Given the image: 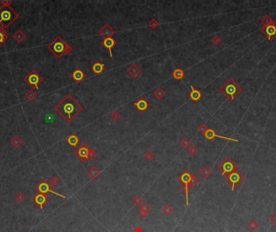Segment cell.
Instances as JSON below:
<instances>
[{
    "label": "cell",
    "instance_id": "obj_1",
    "mask_svg": "<svg viewBox=\"0 0 276 232\" xmlns=\"http://www.w3.org/2000/svg\"><path fill=\"white\" fill-rule=\"evenodd\" d=\"M55 110L65 121L71 123L78 114L83 111V106L71 93H69L55 106Z\"/></svg>",
    "mask_w": 276,
    "mask_h": 232
},
{
    "label": "cell",
    "instance_id": "obj_2",
    "mask_svg": "<svg viewBox=\"0 0 276 232\" xmlns=\"http://www.w3.org/2000/svg\"><path fill=\"white\" fill-rule=\"evenodd\" d=\"M219 92L222 93L224 98L229 102L235 100L237 96L242 92V88L233 78H229L222 86L218 89Z\"/></svg>",
    "mask_w": 276,
    "mask_h": 232
},
{
    "label": "cell",
    "instance_id": "obj_3",
    "mask_svg": "<svg viewBox=\"0 0 276 232\" xmlns=\"http://www.w3.org/2000/svg\"><path fill=\"white\" fill-rule=\"evenodd\" d=\"M48 49L56 57L60 59L62 56L70 54L73 51V47L67 42H65L62 37L58 35L54 38V40L49 44Z\"/></svg>",
    "mask_w": 276,
    "mask_h": 232
},
{
    "label": "cell",
    "instance_id": "obj_4",
    "mask_svg": "<svg viewBox=\"0 0 276 232\" xmlns=\"http://www.w3.org/2000/svg\"><path fill=\"white\" fill-rule=\"evenodd\" d=\"M19 17V15L15 12L10 5L3 4L0 7V25L1 28H7Z\"/></svg>",
    "mask_w": 276,
    "mask_h": 232
},
{
    "label": "cell",
    "instance_id": "obj_5",
    "mask_svg": "<svg viewBox=\"0 0 276 232\" xmlns=\"http://www.w3.org/2000/svg\"><path fill=\"white\" fill-rule=\"evenodd\" d=\"M217 169L221 172L222 175H227L234 172L239 171L238 166L234 160L230 157H227L224 160H223L220 164L217 165Z\"/></svg>",
    "mask_w": 276,
    "mask_h": 232
},
{
    "label": "cell",
    "instance_id": "obj_6",
    "mask_svg": "<svg viewBox=\"0 0 276 232\" xmlns=\"http://www.w3.org/2000/svg\"><path fill=\"white\" fill-rule=\"evenodd\" d=\"M191 177V173L189 172L188 170H185L181 175L178 177V180L182 183V186H181V190L185 194V198H186V206H189V200H188V191H189V183H190V180Z\"/></svg>",
    "mask_w": 276,
    "mask_h": 232
},
{
    "label": "cell",
    "instance_id": "obj_7",
    "mask_svg": "<svg viewBox=\"0 0 276 232\" xmlns=\"http://www.w3.org/2000/svg\"><path fill=\"white\" fill-rule=\"evenodd\" d=\"M224 179L231 185L232 191H234L239 185L241 184L245 180V177L239 171L234 172L224 176Z\"/></svg>",
    "mask_w": 276,
    "mask_h": 232
},
{
    "label": "cell",
    "instance_id": "obj_8",
    "mask_svg": "<svg viewBox=\"0 0 276 232\" xmlns=\"http://www.w3.org/2000/svg\"><path fill=\"white\" fill-rule=\"evenodd\" d=\"M36 190L40 193V194H47L49 193H51L54 195H57L58 197H61V198H66L65 196L61 194L58 192H55L54 190L52 189V185L49 184V182H48L46 180H42L39 184L36 185Z\"/></svg>",
    "mask_w": 276,
    "mask_h": 232
},
{
    "label": "cell",
    "instance_id": "obj_9",
    "mask_svg": "<svg viewBox=\"0 0 276 232\" xmlns=\"http://www.w3.org/2000/svg\"><path fill=\"white\" fill-rule=\"evenodd\" d=\"M24 81L28 86H32L33 88L38 89L39 85L43 81V78L36 70H33L30 73H28L24 78Z\"/></svg>",
    "mask_w": 276,
    "mask_h": 232
},
{
    "label": "cell",
    "instance_id": "obj_10",
    "mask_svg": "<svg viewBox=\"0 0 276 232\" xmlns=\"http://www.w3.org/2000/svg\"><path fill=\"white\" fill-rule=\"evenodd\" d=\"M74 154H75L78 159L80 160L83 163H85L86 160H88V152H89V147L86 145L85 143H82L81 145L78 148L74 150Z\"/></svg>",
    "mask_w": 276,
    "mask_h": 232
},
{
    "label": "cell",
    "instance_id": "obj_11",
    "mask_svg": "<svg viewBox=\"0 0 276 232\" xmlns=\"http://www.w3.org/2000/svg\"><path fill=\"white\" fill-rule=\"evenodd\" d=\"M261 32L269 41L274 40L276 37V20H274L273 23L270 25L261 28Z\"/></svg>",
    "mask_w": 276,
    "mask_h": 232
},
{
    "label": "cell",
    "instance_id": "obj_12",
    "mask_svg": "<svg viewBox=\"0 0 276 232\" xmlns=\"http://www.w3.org/2000/svg\"><path fill=\"white\" fill-rule=\"evenodd\" d=\"M133 106H135L136 111L140 113H145L146 111L150 107L149 102L144 97H140L137 100H136L133 103Z\"/></svg>",
    "mask_w": 276,
    "mask_h": 232
},
{
    "label": "cell",
    "instance_id": "obj_13",
    "mask_svg": "<svg viewBox=\"0 0 276 232\" xmlns=\"http://www.w3.org/2000/svg\"><path fill=\"white\" fill-rule=\"evenodd\" d=\"M203 136L205 137L206 139H209V140H212L215 138H221V139H227V140H229V141H233V142H236V143H238L239 140L237 139H234V138H230V137H227V136H220L218 134H216L215 132L213 129L212 128H208L207 131H206L204 135H203Z\"/></svg>",
    "mask_w": 276,
    "mask_h": 232
},
{
    "label": "cell",
    "instance_id": "obj_14",
    "mask_svg": "<svg viewBox=\"0 0 276 232\" xmlns=\"http://www.w3.org/2000/svg\"><path fill=\"white\" fill-rule=\"evenodd\" d=\"M98 32L99 35L105 39V38L112 37L116 32L109 23H105L104 25L102 26V28L99 30Z\"/></svg>",
    "mask_w": 276,
    "mask_h": 232
},
{
    "label": "cell",
    "instance_id": "obj_15",
    "mask_svg": "<svg viewBox=\"0 0 276 232\" xmlns=\"http://www.w3.org/2000/svg\"><path fill=\"white\" fill-rule=\"evenodd\" d=\"M32 201H33L40 209H42L44 206L49 202V197L46 196V194H43L38 193V194H36V195H34V197L32 198Z\"/></svg>",
    "mask_w": 276,
    "mask_h": 232
},
{
    "label": "cell",
    "instance_id": "obj_16",
    "mask_svg": "<svg viewBox=\"0 0 276 232\" xmlns=\"http://www.w3.org/2000/svg\"><path fill=\"white\" fill-rule=\"evenodd\" d=\"M71 78L75 82H81L86 78V75L83 69H81L79 67H77L71 72Z\"/></svg>",
    "mask_w": 276,
    "mask_h": 232
},
{
    "label": "cell",
    "instance_id": "obj_17",
    "mask_svg": "<svg viewBox=\"0 0 276 232\" xmlns=\"http://www.w3.org/2000/svg\"><path fill=\"white\" fill-rule=\"evenodd\" d=\"M116 44H117L116 41L115 39H113L112 37L105 38V39H103V41H101V44L106 49H108V52H109V54H110V56L111 58H112V48L116 47Z\"/></svg>",
    "mask_w": 276,
    "mask_h": 232
},
{
    "label": "cell",
    "instance_id": "obj_18",
    "mask_svg": "<svg viewBox=\"0 0 276 232\" xmlns=\"http://www.w3.org/2000/svg\"><path fill=\"white\" fill-rule=\"evenodd\" d=\"M127 73L133 78H136L138 76L140 75L141 73V69L140 66L135 63H133L128 69H127Z\"/></svg>",
    "mask_w": 276,
    "mask_h": 232
},
{
    "label": "cell",
    "instance_id": "obj_19",
    "mask_svg": "<svg viewBox=\"0 0 276 232\" xmlns=\"http://www.w3.org/2000/svg\"><path fill=\"white\" fill-rule=\"evenodd\" d=\"M189 98L195 102H197L202 99L203 97V93H201V91L197 88H195L194 86H191V91L189 92Z\"/></svg>",
    "mask_w": 276,
    "mask_h": 232
},
{
    "label": "cell",
    "instance_id": "obj_20",
    "mask_svg": "<svg viewBox=\"0 0 276 232\" xmlns=\"http://www.w3.org/2000/svg\"><path fill=\"white\" fill-rule=\"evenodd\" d=\"M105 69V66L101 61H96L91 66V70L93 71L96 75H100Z\"/></svg>",
    "mask_w": 276,
    "mask_h": 232
},
{
    "label": "cell",
    "instance_id": "obj_21",
    "mask_svg": "<svg viewBox=\"0 0 276 232\" xmlns=\"http://www.w3.org/2000/svg\"><path fill=\"white\" fill-rule=\"evenodd\" d=\"M86 175L91 180H96L100 175V171L96 166H91L86 171Z\"/></svg>",
    "mask_w": 276,
    "mask_h": 232
},
{
    "label": "cell",
    "instance_id": "obj_22",
    "mask_svg": "<svg viewBox=\"0 0 276 232\" xmlns=\"http://www.w3.org/2000/svg\"><path fill=\"white\" fill-rule=\"evenodd\" d=\"M66 142L67 144L72 148H75L77 147V145L78 144V143L80 142V139L78 137V136H76L75 134H72L71 136H69L66 139Z\"/></svg>",
    "mask_w": 276,
    "mask_h": 232
},
{
    "label": "cell",
    "instance_id": "obj_23",
    "mask_svg": "<svg viewBox=\"0 0 276 232\" xmlns=\"http://www.w3.org/2000/svg\"><path fill=\"white\" fill-rule=\"evenodd\" d=\"M171 76L173 77L174 78L176 79V80H182V79L184 78V76H185V73H184V71L180 68H176L171 73Z\"/></svg>",
    "mask_w": 276,
    "mask_h": 232
},
{
    "label": "cell",
    "instance_id": "obj_24",
    "mask_svg": "<svg viewBox=\"0 0 276 232\" xmlns=\"http://www.w3.org/2000/svg\"><path fill=\"white\" fill-rule=\"evenodd\" d=\"M153 95L158 100H161L164 98V96L166 95V91L164 90L162 87H158L153 92Z\"/></svg>",
    "mask_w": 276,
    "mask_h": 232
},
{
    "label": "cell",
    "instance_id": "obj_25",
    "mask_svg": "<svg viewBox=\"0 0 276 232\" xmlns=\"http://www.w3.org/2000/svg\"><path fill=\"white\" fill-rule=\"evenodd\" d=\"M273 22L274 20H272V18H271L269 15H265V16H263L262 18H261L260 20H259V23H261L262 25H263V27H266V26L270 25V24H271Z\"/></svg>",
    "mask_w": 276,
    "mask_h": 232
},
{
    "label": "cell",
    "instance_id": "obj_26",
    "mask_svg": "<svg viewBox=\"0 0 276 232\" xmlns=\"http://www.w3.org/2000/svg\"><path fill=\"white\" fill-rule=\"evenodd\" d=\"M212 173V171L211 169H209L208 166L203 167V169L200 170V174L201 176L204 178V179H208Z\"/></svg>",
    "mask_w": 276,
    "mask_h": 232
},
{
    "label": "cell",
    "instance_id": "obj_27",
    "mask_svg": "<svg viewBox=\"0 0 276 232\" xmlns=\"http://www.w3.org/2000/svg\"><path fill=\"white\" fill-rule=\"evenodd\" d=\"M7 40H8V35H7L6 31L4 30V28L0 27V46H2V44Z\"/></svg>",
    "mask_w": 276,
    "mask_h": 232
},
{
    "label": "cell",
    "instance_id": "obj_28",
    "mask_svg": "<svg viewBox=\"0 0 276 232\" xmlns=\"http://www.w3.org/2000/svg\"><path fill=\"white\" fill-rule=\"evenodd\" d=\"M24 37H25V35L24 34L22 31H17L14 34V38H15V40L17 42H21L24 40Z\"/></svg>",
    "mask_w": 276,
    "mask_h": 232
},
{
    "label": "cell",
    "instance_id": "obj_29",
    "mask_svg": "<svg viewBox=\"0 0 276 232\" xmlns=\"http://www.w3.org/2000/svg\"><path fill=\"white\" fill-rule=\"evenodd\" d=\"M248 227L249 229L252 230V231H255L259 227V224L257 222V221L255 219H252L250 222L248 223Z\"/></svg>",
    "mask_w": 276,
    "mask_h": 232
},
{
    "label": "cell",
    "instance_id": "obj_30",
    "mask_svg": "<svg viewBox=\"0 0 276 232\" xmlns=\"http://www.w3.org/2000/svg\"><path fill=\"white\" fill-rule=\"evenodd\" d=\"M162 213H163V215H171L172 213H173V207L170 206V205H165L163 207H162Z\"/></svg>",
    "mask_w": 276,
    "mask_h": 232
},
{
    "label": "cell",
    "instance_id": "obj_31",
    "mask_svg": "<svg viewBox=\"0 0 276 232\" xmlns=\"http://www.w3.org/2000/svg\"><path fill=\"white\" fill-rule=\"evenodd\" d=\"M179 144L183 147V148H187L188 147H190L191 145V141L189 140L187 137H183V139L180 140V142H179Z\"/></svg>",
    "mask_w": 276,
    "mask_h": 232
},
{
    "label": "cell",
    "instance_id": "obj_32",
    "mask_svg": "<svg viewBox=\"0 0 276 232\" xmlns=\"http://www.w3.org/2000/svg\"><path fill=\"white\" fill-rule=\"evenodd\" d=\"M199 182V179L196 177V175H194V174L191 173V180H190V183H189V188L196 186Z\"/></svg>",
    "mask_w": 276,
    "mask_h": 232
},
{
    "label": "cell",
    "instance_id": "obj_33",
    "mask_svg": "<svg viewBox=\"0 0 276 232\" xmlns=\"http://www.w3.org/2000/svg\"><path fill=\"white\" fill-rule=\"evenodd\" d=\"M155 157V154L154 152H153L152 151H146L145 153H144V158L147 160V161H151Z\"/></svg>",
    "mask_w": 276,
    "mask_h": 232
},
{
    "label": "cell",
    "instance_id": "obj_34",
    "mask_svg": "<svg viewBox=\"0 0 276 232\" xmlns=\"http://www.w3.org/2000/svg\"><path fill=\"white\" fill-rule=\"evenodd\" d=\"M111 119L114 120V121H118L119 119L121 118V114L118 111H112L110 114Z\"/></svg>",
    "mask_w": 276,
    "mask_h": 232
},
{
    "label": "cell",
    "instance_id": "obj_35",
    "mask_svg": "<svg viewBox=\"0 0 276 232\" xmlns=\"http://www.w3.org/2000/svg\"><path fill=\"white\" fill-rule=\"evenodd\" d=\"M149 28H150L151 29L154 30V29H156V28H158V27L159 26V22H158L157 19L153 18V19H152V20L149 21Z\"/></svg>",
    "mask_w": 276,
    "mask_h": 232
},
{
    "label": "cell",
    "instance_id": "obj_36",
    "mask_svg": "<svg viewBox=\"0 0 276 232\" xmlns=\"http://www.w3.org/2000/svg\"><path fill=\"white\" fill-rule=\"evenodd\" d=\"M97 157V152H96L93 148H89V152H88V160H93L94 159H96Z\"/></svg>",
    "mask_w": 276,
    "mask_h": 232
},
{
    "label": "cell",
    "instance_id": "obj_37",
    "mask_svg": "<svg viewBox=\"0 0 276 232\" xmlns=\"http://www.w3.org/2000/svg\"><path fill=\"white\" fill-rule=\"evenodd\" d=\"M187 150L188 154H190L191 156H195V155L199 151V149L197 148L196 146H194V145H191L190 147H188V148H187Z\"/></svg>",
    "mask_w": 276,
    "mask_h": 232
},
{
    "label": "cell",
    "instance_id": "obj_38",
    "mask_svg": "<svg viewBox=\"0 0 276 232\" xmlns=\"http://www.w3.org/2000/svg\"><path fill=\"white\" fill-rule=\"evenodd\" d=\"M132 202H133V203L135 205V206H141V203L143 202V200H142V198H141L140 196L136 195V196H135V197H133V200H132Z\"/></svg>",
    "mask_w": 276,
    "mask_h": 232
},
{
    "label": "cell",
    "instance_id": "obj_39",
    "mask_svg": "<svg viewBox=\"0 0 276 232\" xmlns=\"http://www.w3.org/2000/svg\"><path fill=\"white\" fill-rule=\"evenodd\" d=\"M11 145L15 147V148H18L19 146H20V144H22V141H21V139L20 138H18V137H15V138H13L11 139Z\"/></svg>",
    "mask_w": 276,
    "mask_h": 232
},
{
    "label": "cell",
    "instance_id": "obj_40",
    "mask_svg": "<svg viewBox=\"0 0 276 232\" xmlns=\"http://www.w3.org/2000/svg\"><path fill=\"white\" fill-rule=\"evenodd\" d=\"M59 182H60V179H59L58 177H56V176L52 177L50 178V180H49V184H50L52 186H57V185L59 184Z\"/></svg>",
    "mask_w": 276,
    "mask_h": 232
},
{
    "label": "cell",
    "instance_id": "obj_41",
    "mask_svg": "<svg viewBox=\"0 0 276 232\" xmlns=\"http://www.w3.org/2000/svg\"><path fill=\"white\" fill-rule=\"evenodd\" d=\"M140 210H142L144 212H146V213H149V210H150V206H149V205L147 204L146 202H142L140 206Z\"/></svg>",
    "mask_w": 276,
    "mask_h": 232
},
{
    "label": "cell",
    "instance_id": "obj_42",
    "mask_svg": "<svg viewBox=\"0 0 276 232\" xmlns=\"http://www.w3.org/2000/svg\"><path fill=\"white\" fill-rule=\"evenodd\" d=\"M211 41H212V43L214 45L217 46L221 43V39L218 35H215L212 38Z\"/></svg>",
    "mask_w": 276,
    "mask_h": 232
},
{
    "label": "cell",
    "instance_id": "obj_43",
    "mask_svg": "<svg viewBox=\"0 0 276 232\" xmlns=\"http://www.w3.org/2000/svg\"><path fill=\"white\" fill-rule=\"evenodd\" d=\"M25 198V196L21 192H18L17 194L15 195V199L16 200L17 202H22Z\"/></svg>",
    "mask_w": 276,
    "mask_h": 232
},
{
    "label": "cell",
    "instance_id": "obj_44",
    "mask_svg": "<svg viewBox=\"0 0 276 232\" xmlns=\"http://www.w3.org/2000/svg\"><path fill=\"white\" fill-rule=\"evenodd\" d=\"M197 130H198V131L199 133H201L203 136L204 133L207 131V130H208V127H207V126H206L205 124H201V125H199V126L197 127Z\"/></svg>",
    "mask_w": 276,
    "mask_h": 232
},
{
    "label": "cell",
    "instance_id": "obj_45",
    "mask_svg": "<svg viewBox=\"0 0 276 232\" xmlns=\"http://www.w3.org/2000/svg\"><path fill=\"white\" fill-rule=\"evenodd\" d=\"M35 96L36 94L33 93V91H29V92L27 93L26 97H27V99H28L29 100H31V101H33V99H35Z\"/></svg>",
    "mask_w": 276,
    "mask_h": 232
},
{
    "label": "cell",
    "instance_id": "obj_46",
    "mask_svg": "<svg viewBox=\"0 0 276 232\" xmlns=\"http://www.w3.org/2000/svg\"><path fill=\"white\" fill-rule=\"evenodd\" d=\"M138 215H139V217L141 218H146L147 217V215H148V213L142 211V210H139L138 211Z\"/></svg>",
    "mask_w": 276,
    "mask_h": 232
},
{
    "label": "cell",
    "instance_id": "obj_47",
    "mask_svg": "<svg viewBox=\"0 0 276 232\" xmlns=\"http://www.w3.org/2000/svg\"><path fill=\"white\" fill-rule=\"evenodd\" d=\"M270 221H271V222H272L276 227V212L271 218H270Z\"/></svg>",
    "mask_w": 276,
    "mask_h": 232
},
{
    "label": "cell",
    "instance_id": "obj_48",
    "mask_svg": "<svg viewBox=\"0 0 276 232\" xmlns=\"http://www.w3.org/2000/svg\"><path fill=\"white\" fill-rule=\"evenodd\" d=\"M134 232H143V230H142L141 227H137L135 230H134Z\"/></svg>",
    "mask_w": 276,
    "mask_h": 232
}]
</instances>
